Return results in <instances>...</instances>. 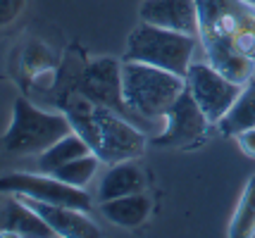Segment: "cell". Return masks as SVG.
I'll list each match as a JSON object with an SVG mask.
<instances>
[{
	"label": "cell",
	"instance_id": "6da1fadb",
	"mask_svg": "<svg viewBox=\"0 0 255 238\" xmlns=\"http://www.w3.org/2000/svg\"><path fill=\"white\" fill-rule=\"evenodd\" d=\"M67 117L72 129L91 146V150L105 164H117L138 158L148 146V134L129 122L127 117L91 102L79 93L77 100L69 102Z\"/></svg>",
	"mask_w": 255,
	"mask_h": 238
},
{
	"label": "cell",
	"instance_id": "7a4b0ae2",
	"mask_svg": "<svg viewBox=\"0 0 255 238\" xmlns=\"http://www.w3.org/2000/svg\"><path fill=\"white\" fill-rule=\"evenodd\" d=\"M198 2V41L205 50V60L224 77L236 83H246L255 74V62L244 57L234 36L241 24L244 0H196Z\"/></svg>",
	"mask_w": 255,
	"mask_h": 238
},
{
	"label": "cell",
	"instance_id": "3957f363",
	"mask_svg": "<svg viewBox=\"0 0 255 238\" xmlns=\"http://www.w3.org/2000/svg\"><path fill=\"white\" fill-rule=\"evenodd\" d=\"M184 91V77L145 62L122 60V95L133 122H165L167 110Z\"/></svg>",
	"mask_w": 255,
	"mask_h": 238
},
{
	"label": "cell",
	"instance_id": "277c9868",
	"mask_svg": "<svg viewBox=\"0 0 255 238\" xmlns=\"http://www.w3.org/2000/svg\"><path fill=\"white\" fill-rule=\"evenodd\" d=\"M196 43H200L196 36L179 34V31H169L162 26L141 22L127 38V50H124L122 60L145 62V65L167 69L186 79V72L193 62Z\"/></svg>",
	"mask_w": 255,
	"mask_h": 238
},
{
	"label": "cell",
	"instance_id": "5b68a950",
	"mask_svg": "<svg viewBox=\"0 0 255 238\" xmlns=\"http://www.w3.org/2000/svg\"><path fill=\"white\" fill-rule=\"evenodd\" d=\"M72 131V122L67 114L43 112L38 107H33L29 100L17 98L14 110H12V122L7 134L2 136V148L7 153H43L53 146L55 141L67 136Z\"/></svg>",
	"mask_w": 255,
	"mask_h": 238
},
{
	"label": "cell",
	"instance_id": "8992f818",
	"mask_svg": "<svg viewBox=\"0 0 255 238\" xmlns=\"http://www.w3.org/2000/svg\"><path fill=\"white\" fill-rule=\"evenodd\" d=\"M186 88L191 91L193 100L200 105L205 117L212 124H217L229 112L239 93L244 91V83H236L229 77H224L220 69H215L205 60V62H191L186 72Z\"/></svg>",
	"mask_w": 255,
	"mask_h": 238
},
{
	"label": "cell",
	"instance_id": "52a82bcc",
	"mask_svg": "<svg viewBox=\"0 0 255 238\" xmlns=\"http://www.w3.org/2000/svg\"><path fill=\"white\" fill-rule=\"evenodd\" d=\"M0 193L5 195H26L33 200H43V203H55V205H69L89 212L91 210V198L86 195L84 188L69 186V183L60 181L53 174H29V171H12L0 176Z\"/></svg>",
	"mask_w": 255,
	"mask_h": 238
},
{
	"label": "cell",
	"instance_id": "ba28073f",
	"mask_svg": "<svg viewBox=\"0 0 255 238\" xmlns=\"http://www.w3.org/2000/svg\"><path fill=\"white\" fill-rule=\"evenodd\" d=\"M210 124L212 122L186 88L167 110L165 126L155 136H150V143L157 148H196L205 141Z\"/></svg>",
	"mask_w": 255,
	"mask_h": 238
},
{
	"label": "cell",
	"instance_id": "9c48e42d",
	"mask_svg": "<svg viewBox=\"0 0 255 238\" xmlns=\"http://www.w3.org/2000/svg\"><path fill=\"white\" fill-rule=\"evenodd\" d=\"M79 93L96 105L110 107L115 112L133 122L131 112L124 105L122 95V62L115 57H100L84 69L79 79Z\"/></svg>",
	"mask_w": 255,
	"mask_h": 238
},
{
	"label": "cell",
	"instance_id": "30bf717a",
	"mask_svg": "<svg viewBox=\"0 0 255 238\" xmlns=\"http://www.w3.org/2000/svg\"><path fill=\"white\" fill-rule=\"evenodd\" d=\"M141 22L198 38V2L196 0H143L138 7Z\"/></svg>",
	"mask_w": 255,
	"mask_h": 238
},
{
	"label": "cell",
	"instance_id": "8fae6325",
	"mask_svg": "<svg viewBox=\"0 0 255 238\" xmlns=\"http://www.w3.org/2000/svg\"><path fill=\"white\" fill-rule=\"evenodd\" d=\"M24 203L31 207L36 215L43 219L48 227L55 231V236L62 238H96L100 234L98 227L91 222L84 210L69 207V205H55L43 203V200H33L26 195H19Z\"/></svg>",
	"mask_w": 255,
	"mask_h": 238
},
{
	"label": "cell",
	"instance_id": "7c38bea8",
	"mask_svg": "<svg viewBox=\"0 0 255 238\" xmlns=\"http://www.w3.org/2000/svg\"><path fill=\"white\" fill-rule=\"evenodd\" d=\"M0 231H2L0 236H55V231L48 227L19 195H14L10 203H5L0 207Z\"/></svg>",
	"mask_w": 255,
	"mask_h": 238
},
{
	"label": "cell",
	"instance_id": "4fadbf2b",
	"mask_svg": "<svg viewBox=\"0 0 255 238\" xmlns=\"http://www.w3.org/2000/svg\"><path fill=\"white\" fill-rule=\"evenodd\" d=\"M143 191H145V176L141 171V167H136L131 159L110 164V169L105 171V176L98 183L100 203L112 200V198H122V195H131V193H143Z\"/></svg>",
	"mask_w": 255,
	"mask_h": 238
},
{
	"label": "cell",
	"instance_id": "5bb4252c",
	"mask_svg": "<svg viewBox=\"0 0 255 238\" xmlns=\"http://www.w3.org/2000/svg\"><path fill=\"white\" fill-rule=\"evenodd\" d=\"M150 198L143 193H131V195H122V198H112L100 203V212L103 217L124 229H133L141 227L148 215H150Z\"/></svg>",
	"mask_w": 255,
	"mask_h": 238
},
{
	"label": "cell",
	"instance_id": "9a60e30c",
	"mask_svg": "<svg viewBox=\"0 0 255 238\" xmlns=\"http://www.w3.org/2000/svg\"><path fill=\"white\" fill-rule=\"evenodd\" d=\"M255 126V74L244 83V91L234 100L229 112L217 122V129L224 136H236Z\"/></svg>",
	"mask_w": 255,
	"mask_h": 238
},
{
	"label": "cell",
	"instance_id": "2e32d148",
	"mask_svg": "<svg viewBox=\"0 0 255 238\" xmlns=\"http://www.w3.org/2000/svg\"><path fill=\"white\" fill-rule=\"evenodd\" d=\"M89 153H93L91 146L72 129L67 136H62L60 141H55L53 146L48 148V150L41 153L38 169L45 171V174H53V171H57L60 167H65L67 162H72V159H77V158H84V155H89Z\"/></svg>",
	"mask_w": 255,
	"mask_h": 238
},
{
	"label": "cell",
	"instance_id": "e0dca14e",
	"mask_svg": "<svg viewBox=\"0 0 255 238\" xmlns=\"http://www.w3.org/2000/svg\"><path fill=\"white\" fill-rule=\"evenodd\" d=\"M229 238H251L255 236V174L246 181L241 200L236 205L232 222H229Z\"/></svg>",
	"mask_w": 255,
	"mask_h": 238
},
{
	"label": "cell",
	"instance_id": "ac0fdd59",
	"mask_svg": "<svg viewBox=\"0 0 255 238\" xmlns=\"http://www.w3.org/2000/svg\"><path fill=\"white\" fill-rule=\"evenodd\" d=\"M98 167H100V158L96 153H89V155H84V158H77V159H72V162H67L65 167H60L57 171H53V176H57L60 181L69 183V186L84 188V186L96 176Z\"/></svg>",
	"mask_w": 255,
	"mask_h": 238
},
{
	"label": "cell",
	"instance_id": "d6986e66",
	"mask_svg": "<svg viewBox=\"0 0 255 238\" xmlns=\"http://www.w3.org/2000/svg\"><path fill=\"white\" fill-rule=\"evenodd\" d=\"M48 62H50V53H48L38 41H31V43L26 46V50H24V65H26V69L36 74L38 69L48 67Z\"/></svg>",
	"mask_w": 255,
	"mask_h": 238
},
{
	"label": "cell",
	"instance_id": "ffe728a7",
	"mask_svg": "<svg viewBox=\"0 0 255 238\" xmlns=\"http://www.w3.org/2000/svg\"><path fill=\"white\" fill-rule=\"evenodd\" d=\"M26 0H0V26L12 24L22 14Z\"/></svg>",
	"mask_w": 255,
	"mask_h": 238
},
{
	"label": "cell",
	"instance_id": "44dd1931",
	"mask_svg": "<svg viewBox=\"0 0 255 238\" xmlns=\"http://www.w3.org/2000/svg\"><path fill=\"white\" fill-rule=\"evenodd\" d=\"M236 141H239V148L244 150L248 158H255V126L236 134Z\"/></svg>",
	"mask_w": 255,
	"mask_h": 238
},
{
	"label": "cell",
	"instance_id": "7402d4cb",
	"mask_svg": "<svg viewBox=\"0 0 255 238\" xmlns=\"http://www.w3.org/2000/svg\"><path fill=\"white\" fill-rule=\"evenodd\" d=\"M244 2H248V5H251V7H255V0H244Z\"/></svg>",
	"mask_w": 255,
	"mask_h": 238
}]
</instances>
